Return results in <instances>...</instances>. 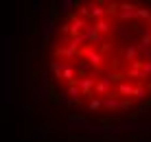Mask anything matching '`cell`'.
Returning <instances> with one entry per match:
<instances>
[{"label":"cell","mask_w":151,"mask_h":142,"mask_svg":"<svg viewBox=\"0 0 151 142\" xmlns=\"http://www.w3.org/2000/svg\"><path fill=\"white\" fill-rule=\"evenodd\" d=\"M136 9H138V4H132V2H118V20H125V22L136 24V20H138Z\"/></svg>","instance_id":"obj_1"},{"label":"cell","mask_w":151,"mask_h":142,"mask_svg":"<svg viewBox=\"0 0 151 142\" xmlns=\"http://www.w3.org/2000/svg\"><path fill=\"white\" fill-rule=\"evenodd\" d=\"M114 94V90H112V83L107 81L105 77H101L96 81V85H94V96H99V98H107V96H112Z\"/></svg>","instance_id":"obj_2"},{"label":"cell","mask_w":151,"mask_h":142,"mask_svg":"<svg viewBox=\"0 0 151 142\" xmlns=\"http://www.w3.org/2000/svg\"><path fill=\"white\" fill-rule=\"evenodd\" d=\"M90 7V22H96V20H105L107 13H105V4L103 2H88Z\"/></svg>","instance_id":"obj_3"},{"label":"cell","mask_w":151,"mask_h":142,"mask_svg":"<svg viewBox=\"0 0 151 142\" xmlns=\"http://www.w3.org/2000/svg\"><path fill=\"white\" fill-rule=\"evenodd\" d=\"M134 92H136V85L129 81H123L121 85H116V90H114V94H116L118 98H134Z\"/></svg>","instance_id":"obj_4"},{"label":"cell","mask_w":151,"mask_h":142,"mask_svg":"<svg viewBox=\"0 0 151 142\" xmlns=\"http://www.w3.org/2000/svg\"><path fill=\"white\" fill-rule=\"evenodd\" d=\"M77 52H79V50L70 48V46H55V59H59V61H68V59H75Z\"/></svg>","instance_id":"obj_5"},{"label":"cell","mask_w":151,"mask_h":142,"mask_svg":"<svg viewBox=\"0 0 151 142\" xmlns=\"http://www.w3.org/2000/svg\"><path fill=\"white\" fill-rule=\"evenodd\" d=\"M123 59L127 61V64H132V61L138 59V42L136 39H132V42H129V46L123 50Z\"/></svg>","instance_id":"obj_6"},{"label":"cell","mask_w":151,"mask_h":142,"mask_svg":"<svg viewBox=\"0 0 151 142\" xmlns=\"http://www.w3.org/2000/svg\"><path fill=\"white\" fill-rule=\"evenodd\" d=\"M92 26H94V31H96V33H101L103 35V37H107V35H110L112 33V22H110V20H96V22H92Z\"/></svg>","instance_id":"obj_7"},{"label":"cell","mask_w":151,"mask_h":142,"mask_svg":"<svg viewBox=\"0 0 151 142\" xmlns=\"http://www.w3.org/2000/svg\"><path fill=\"white\" fill-rule=\"evenodd\" d=\"M105 61H107V57L103 55V52H99V50H96L94 55L88 59V64L92 66V70H103V64H105Z\"/></svg>","instance_id":"obj_8"},{"label":"cell","mask_w":151,"mask_h":142,"mask_svg":"<svg viewBox=\"0 0 151 142\" xmlns=\"http://www.w3.org/2000/svg\"><path fill=\"white\" fill-rule=\"evenodd\" d=\"M68 61H59V59H53L50 61V72L55 75V81H61V72H64V66Z\"/></svg>","instance_id":"obj_9"},{"label":"cell","mask_w":151,"mask_h":142,"mask_svg":"<svg viewBox=\"0 0 151 142\" xmlns=\"http://www.w3.org/2000/svg\"><path fill=\"white\" fill-rule=\"evenodd\" d=\"M103 107H105V109H112V112H116V109H121V98H118L116 94H112V96L103 98Z\"/></svg>","instance_id":"obj_10"},{"label":"cell","mask_w":151,"mask_h":142,"mask_svg":"<svg viewBox=\"0 0 151 142\" xmlns=\"http://www.w3.org/2000/svg\"><path fill=\"white\" fill-rule=\"evenodd\" d=\"M149 96H151V94H149V90H147L145 85H140V83H138V85H136V92H134V101L147 103V101H149Z\"/></svg>","instance_id":"obj_11"},{"label":"cell","mask_w":151,"mask_h":142,"mask_svg":"<svg viewBox=\"0 0 151 142\" xmlns=\"http://www.w3.org/2000/svg\"><path fill=\"white\" fill-rule=\"evenodd\" d=\"M75 68H77V77H79V79L90 77V72H92V66L88 64V61H83V59H79V64H77Z\"/></svg>","instance_id":"obj_12"},{"label":"cell","mask_w":151,"mask_h":142,"mask_svg":"<svg viewBox=\"0 0 151 142\" xmlns=\"http://www.w3.org/2000/svg\"><path fill=\"white\" fill-rule=\"evenodd\" d=\"M103 77H105L107 81L112 83V85H114V83H116V85H121L123 81H127V77H125V72H105V75H103Z\"/></svg>","instance_id":"obj_13"},{"label":"cell","mask_w":151,"mask_h":142,"mask_svg":"<svg viewBox=\"0 0 151 142\" xmlns=\"http://www.w3.org/2000/svg\"><path fill=\"white\" fill-rule=\"evenodd\" d=\"M53 18L50 15H44V22H42V35L44 37H50V33H53Z\"/></svg>","instance_id":"obj_14"},{"label":"cell","mask_w":151,"mask_h":142,"mask_svg":"<svg viewBox=\"0 0 151 142\" xmlns=\"http://www.w3.org/2000/svg\"><path fill=\"white\" fill-rule=\"evenodd\" d=\"M66 94L70 96V101H81V90L77 85H66Z\"/></svg>","instance_id":"obj_15"},{"label":"cell","mask_w":151,"mask_h":142,"mask_svg":"<svg viewBox=\"0 0 151 142\" xmlns=\"http://www.w3.org/2000/svg\"><path fill=\"white\" fill-rule=\"evenodd\" d=\"M136 15H138V20H147L151 18V9L149 7H145V4H138V9H136Z\"/></svg>","instance_id":"obj_16"},{"label":"cell","mask_w":151,"mask_h":142,"mask_svg":"<svg viewBox=\"0 0 151 142\" xmlns=\"http://www.w3.org/2000/svg\"><path fill=\"white\" fill-rule=\"evenodd\" d=\"M149 48H151V35H142L140 42H138V52H145Z\"/></svg>","instance_id":"obj_17"},{"label":"cell","mask_w":151,"mask_h":142,"mask_svg":"<svg viewBox=\"0 0 151 142\" xmlns=\"http://www.w3.org/2000/svg\"><path fill=\"white\" fill-rule=\"evenodd\" d=\"M77 15L83 20H90V7H88V2H83V4H77Z\"/></svg>","instance_id":"obj_18"},{"label":"cell","mask_w":151,"mask_h":142,"mask_svg":"<svg viewBox=\"0 0 151 142\" xmlns=\"http://www.w3.org/2000/svg\"><path fill=\"white\" fill-rule=\"evenodd\" d=\"M88 107H90V112H99V109H103V98L92 96V98H90V103H88Z\"/></svg>","instance_id":"obj_19"},{"label":"cell","mask_w":151,"mask_h":142,"mask_svg":"<svg viewBox=\"0 0 151 142\" xmlns=\"http://www.w3.org/2000/svg\"><path fill=\"white\" fill-rule=\"evenodd\" d=\"M105 39H107V37H103V35H101V33H96V31L90 35V44H92V46H96V48H99V46H101Z\"/></svg>","instance_id":"obj_20"},{"label":"cell","mask_w":151,"mask_h":142,"mask_svg":"<svg viewBox=\"0 0 151 142\" xmlns=\"http://www.w3.org/2000/svg\"><path fill=\"white\" fill-rule=\"evenodd\" d=\"M105 13L110 15V18H114V15L118 18V2H107L105 4Z\"/></svg>","instance_id":"obj_21"},{"label":"cell","mask_w":151,"mask_h":142,"mask_svg":"<svg viewBox=\"0 0 151 142\" xmlns=\"http://www.w3.org/2000/svg\"><path fill=\"white\" fill-rule=\"evenodd\" d=\"M57 7H61V9H59L61 13H70V11H72L70 7H77V4H75V2H70V0H64V2H57Z\"/></svg>","instance_id":"obj_22"},{"label":"cell","mask_w":151,"mask_h":142,"mask_svg":"<svg viewBox=\"0 0 151 142\" xmlns=\"http://www.w3.org/2000/svg\"><path fill=\"white\" fill-rule=\"evenodd\" d=\"M112 50H114V44H112V42H107V39L103 42L101 46H99V52H103L105 57H107V52H112Z\"/></svg>","instance_id":"obj_23"},{"label":"cell","mask_w":151,"mask_h":142,"mask_svg":"<svg viewBox=\"0 0 151 142\" xmlns=\"http://www.w3.org/2000/svg\"><path fill=\"white\" fill-rule=\"evenodd\" d=\"M132 107H134V98H121V112H127Z\"/></svg>","instance_id":"obj_24"},{"label":"cell","mask_w":151,"mask_h":142,"mask_svg":"<svg viewBox=\"0 0 151 142\" xmlns=\"http://www.w3.org/2000/svg\"><path fill=\"white\" fill-rule=\"evenodd\" d=\"M59 33L70 37V22H64V24H61V26H59Z\"/></svg>","instance_id":"obj_25"},{"label":"cell","mask_w":151,"mask_h":142,"mask_svg":"<svg viewBox=\"0 0 151 142\" xmlns=\"http://www.w3.org/2000/svg\"><path fill=\"white\" fill-rule=\"evenodd\" d=\"M40 81H42V85H46V83H48V72H46V70L40 72Z\"/></svg>","instance_id":"obj_26"},{"label":"cell","mask_w":151,"mask_h":142,"mask_svg":"<svg viewBox=\"0 0 151 142\" xmlns=\"http://www.w3.org/2000/svg\"><path fill=\"white\" fill-rule=\"evenodd\" d=\"M118 35H121V39H129V33H127V29H125V26L118 29Z\"/></svg>","instance_id":"obj_27"},{"label":"cell","mask_w":151,"mask_h":142,"mask_svg":"<svg viewBox=\"0 0 151 142\" xmlns=\"http://www.w3.org/2000/svg\"><path fill=\"white\" fill-rule=\"evenodd\" d=\"M68 105H70V107H81V101H70Z\"/></svg>","instance_id":"obj_28"},{"label":"cell","mask_w":151,"mask_h":142,"mask_svg":"<svg viewBox=\"0 0 151 142\" xmlns=\"http://www.w3.org/2000/svg\"><path fill=\"white\" fill-rule=\"evenodd\" d=\"M22 109H24V114H27V116H31V105H24Z\"/></svg>","instance_id":"obj_29"}]
</instances>
